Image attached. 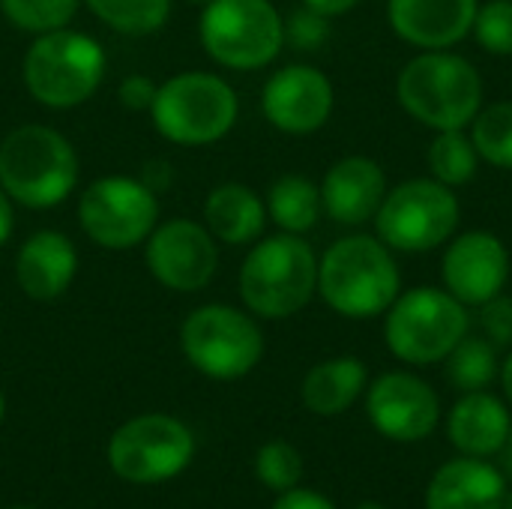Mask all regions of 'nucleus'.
<instances>
[{
	"label": "nucleus",
	"mask_w": 512,
	"mask_h": 509,
	"mask_svg": "<svg viewBox=\"0 0 512 509\" xmlns=\"http://www.w3.org/2000/svg\"><path fill=\"white\" fill-rule=\"evenodd\" d=\"M318 294L336 315L351 321L384 315L402 294L396 252L375 234L339 237L318 258Z\"/></svg>",
	"instance_id": "f257e3e1"
},
{
	"label": "nucleus",
	"mask_w": 512,
	"mask_h": 509,
	"mask_svg": "<svg viewBox=\"0 0 512 509\" xmlns=\"http://www.w3.org/2000/svg\"><path fill=\"white\" fill-rule=\"evenodd\" d=\"M396 99L432 132L468 129L486 105L480 69L456 51H420L396 75Z\"/></svg>",
	"instance_id": "f03ea898"
},
{
	"label": "nucleus",
	"mask_w": 512,
	"mask_h": 509,
	"mask_svg": "<svg viewBox=\"0 0 512 509\" xmlns=\"http://www.w3.org/2000/svg\"><path fill=\"white\" fill-rule=\"evenodd\" d=\"M318 294V255L300 234L255 240L240 267V300L264 321H285L303 312Z\"/></svg>",
	"instance_id": "7ed1b4c3"
},
{
	"label": "nucleus",
	"mask_w": 512,
	"mask_h": 509,
	"mask_svg": "<svg viewBox=\"0 0 512 509\" xmlns=\"http://www.w3.org/2000/svg\"><path fill=\"white\" fill-rule=\"evenodd\" d=\"M0 186L27 210L60 207L78 186L72 141L45 123H24L0 141Z\"/></svg>",
	"instance_id": "20e7f679"
},
{
	"label": "nucleus",
	"mask_w": 512,
	"mask_h": 509,
	"mask_svg": "<svg viewBox=\"0 0 512 509\" xmlns=\"http://www.w3.org/2000/svg\"><path fill=\"white\" fill-rule=\"evenodd\" d=\"M105 69V48L93 36L69 27L33 36L21 60L27 93L51 111H69L93 99L105 81Z\"/></svg>",
	"instance_id": "39448f33"
},
{
	"label": "nucleus",
	"mask_w": 512,
	"mask_h": 509,
	"mask_svg": "<svg viewBox=\"0 0 512 509\" xmlns=\"http://www.w3.org/2000/svg\"><path fill=\"white\" fill-rule=\"evenodd\" d=\"M150 117L165 141L180 147H207L237 126L240 99L222 75L192 69L159 84Z\"/></svg>",
	"instance_id": "423d86ee"
},
{
	"label": "nucleus",
	"mask_w": 512,
	"mask_h": 509,
	"mask_svg": "<svg viewBox=\"0 0 512 509\" xmlns=\"http://www.w3.org/2000/svg\"><path fill=\"white\" fill-rule=\"evenodd\" d=\"M468 330V306L435 285L402 291L384 312V342L390 354L408 366L444 363Z\"/></svg>",
	"instance_id": "0eeeda50"
},
{
	"label": "nucleus",
	"mask_w": 512,
	"mask_h": 509,
	"mask_svg": "<svg viewBox=\"0 0 512 509\" xmlns=\"http://www.w3.org/2000/svg\"><path fill=\"white\" fill-rule=\"evenodd\" d=\"M462 222V204L456 189L435 177H411L387 189L381 210L375 213V237H381L396 255H426L453 240Z\"/></svg>",
	"instance_id": "6e6552de"
},
{
	"label": "nucleus",
	"mask_w": 512,
	"mask_h": 509,
	"mask_svg": "<svg viewBox=\"0 0 512 509\" xmlns=\"http://www.w3.org/2000/svg\"><path fill=\"white\" fill-rule=\"evenodd\" d=\"M207 57L234 72L270 66L285 48V18L273 0H210L198 21Z\"/></svg>",
	"instance_id": "1a4fd4ad"
},
{
	"label": "nucleus",
	"mask_w": 512,
	"mask_h": 509,
	"mask_svg": "<svg viewBox=\"0 0 512 509\" xmlns=\"http://www.w3.org/2000/svg\"><path fill=\"white\" fill-rule=\"evenodd\" d=\"M183 357L213 381H237L264 357V333L255 315L228 303H207L180 327Z\"/></svg>",
	"instance_id": "9d476101"
},
{
	"label": "nucleus",
	"mask_w": 512,
	"mask_h": 509,
	"mask_svg": "<svg viewBox=\"0 0 512 509\" xmlns=\"http://www.w3.org/2000/svg\"><path fill=\"white\" fill-rule=\"evenodd\" d=\"M78 225L99 249L129 252L159 225V198L138 177L108 174L81 192Z\"/></svg>",
	"instance_id": "9b49d317"
},
{
	"label": "nucleus",
	"mask_w": 512,
	"mask_h": 509,
	"mask_svg": "<svg viewBox=\"0 0 512 509\" xmlns=\"http://www.w3.org/2000/svg\"><path fill=\"white\" fill-rule=\"evenodd\" d=\"M195 456L192 432L168 414H141L123 423L108 441L111 471L138 486L165 483L186 471Z\"/></svg>",
	"instance_id": "f8f14e48"
},
{
	"label": "nucleus",
	"mask_w": 512,
	"mask_h": 509,
	"mask_svg": "<svg viewBox=\"0 0 512 509\" xmlns=\"http://www.w3.org/2000/svg\"><path fill=\"white\" fill-rule=\"evenodd\" d=\"M144 261L150 276L177 294L204 291L219 270V243L204 222L168 219L144 240Z\"/></svg>",
	"instance_id": "ddd939ff"
},
{
	"label": "nucleus",
	"mask_w": 512,
	"mask_h": 509,
	"mask_svg": "<svg viewBox=\"0 0 512 509\" xmlns=\"http://www.w3.org/2000/svg\"><path fill=\"white\" fill-rule=\"evenodd\" d=\"M336 108L333 81L309 63H291L276 69L261 90V111L276 132L315 135L327 126Z\"/></svg>",
	"instance_id": "4468645a"
},
{
	"label": "nucleus",
	"mask_w": 512,
	"mask_h": 509,
	"mask_svg": "<svg viewBox=\"0 0 512 509\" xmlns=\"http://www.w3.org/2000/svg\"><path fill=\"white\" fill-rule=\"evenodd\" d=\"M510 276V249L492 231L474 228L465 234H453V240L444 246L441 282L468 309H477L486 300L504 294Z\"/></svg>",
	"instance_id": "2eb2a0df"
},
{
	"label": "nucleus",
	"mask_w": 512,
	"mask_h": 509,
	"mask_svg": "<svg viewBox=\"0 0 512 509\" xmlns=\"http://www.w3.org/2000/svg\"><path fill=\"white\" fill-rule=\"evenodd\" d=\"M366 414L384 438L414 444L438 429L441 399L420 375L384 372L366 387Z\"/></svg>",
	"instance_id": "dca6fc26"
},
{
	"label": "nucleus",
	"mask_w": 512,
	"mask_h": 509,
	"mask_svg": "<svg viewBox=\"0 0 512 509\" xmlns=\"http://www.w3.org/2000/svg\"><path fill=\"white\" fill-rule=\"evenodd\" d=\"M477 6L480 0H387V24L420 51H450L471 36Z\"/></svg>",
	"instance_id": "f3484780"
},
{
	"label": "nucleus",
	"mask_w": 512,
	"mask_h": 509,
	"mask_svg": "<svg viewBox=\"0 0 512 509\" xmlns=\"http://www.w3.org/2000/svg\"><path fill=\"white\" fill-rule=\"evenodd\" d=\"M387 171L372 156H342L336 159L321 180L324 213L345 228H363L381 210L387 195Z\"/></svg>",
	"instance_id": "a211bd4d"
},
{
	"label": "nucleus",
	"mask_w": 512,
	"mask_h": 509,
	"mask_svg": "<svg viewBox=\"0 0 512 509\" xmlns=\"http://www.w3.org/2000/svg\"><path fill=\"white\" fill-rule=\"evenodd\" d=\"M78 273L75 243L54 228L30 234L15 252V282L24 297L36 303H51L69 291Z\"/></svg>",
	"instance_id": "6ab92c4d"
},
{
	"label": "nucleus",
	"mask_w": 512,
	"mask_h": 509,
	"mask_svg": "<svg viewBox=\"0 0 512 509\" xmlns=\"http://www.w3.org/2000/svg\"><path fill=\"white\" fill-rule=\"evenodd\" d=\"M507 477L486 459H453L441 465L426 489V509H501Z\"/></svg>",
	"instance_id": "aec40b11"
},
{
	"label": "nucleus",
	"mask_w": 512,
	"mask_h": 509,
	"mask_svg": "<svg viewBox=\"0 0 512 509\" xmlns=\"http://www.w3.org/2000/svg\"><path fill=\"white\" fill-rule=\"evenodd\" d=\"M510 408L489 390L462 393L447 417V435L462 456L489 459L498 456L510 435Z\"/></svg>",
	"instance_id": "412c9836"
},
{
	"label": "nucleus",
	"mask_w": 512,
	"mask_h": 509,
	"mask_svg": "<svg viewBox=\"0 0 512 509\" xmlns=\"http://www.w3.org/2000/svg\"><path fill=\"white\" fill-rule=\"evenodd\" d=\"M204 225L225 246H252L267 225L264 198L246 183H222L204 201Z\"/></svg>",
	"instance_id": "4be33fe9"
},
{
	"label": "nucleus",
	"mask_w": 512,
	"mask_h": 509,
	"mask_svg": "<svg viewBox=\"0 0 512 509\" xmlns=\"http://www.w3.org/2000/svg\"><path fill=\"white\" fill-rule=\"evenodd\" d=\"M369 387L366 363L357 357H333L312 366L303 378L300 396L303 405L318 417H339L345 414Z\"/></svg>",
	"instance_id": "5701e85b"
},
{
	"label": "nucleus",
	"mask_w": 512,
	"mask_h": 509,
	"mask_svg": "<svg viewBox=\"0 0 512 509\" xmlns=\"http://www.w3.org/2000/svg\"><path fill=\"white\" fill-rule=\"evenodd\" d=\"M264 207H267V219L279 231L303 237L318 225V219L324 213L321 186L303 174H282L270 183Z\"/></svg>",
	"instance_id": "b1692460"
},
{
	"label": "nucleus",
	"mask_w": 512,
	"mask_h": 509,
	"mask_svg": "<svg viewBox=\"0 0 512 509\" xmlns=\"http://www.w3.org/2000/svg\"><path fill=\"white\" fill-rule=\"evenodd\" d=\"M426 162L438 183H444L450 189H462L477 180L483 159H480L468 129H444V132H435Z\"/></svg>",
	"instance_id": "393cba45"
},
{
	"label": "nucleus",
	"mask_w": 512,
	"mask_h": 509,
	"mask_svg": "<svg viewBox=\"0 0 512 509\" xmlns=\"http://www.w3.org/2000/svg\"><path fill=\"white\" fill-rule=\"evenodd\" d=\"M447 375L453 381L456 390L462 393H477V390H489L492 381L501 375V363H498V348L483 339V336H465L447 357Z\"/></svg>",
	"instance_id": "a878e982"
},
{
	"label": "nucleus",
	"mask_w": 512,
	"mask_h": 509,
	"mask_svg": "<svg viewBox=\"0 0 512 509\" xmlns=\"http://www.w3.org/2000/svg\"><path fill=\"white\" fill-rule=\"evenodd\" d=\"M468 132L483 162L501 171H512V99L483 105Z\"/></svg>",
	"instance_id": "bb28decb"
},
{
	"label": "nucleus",
	"mask_w": 512,
	"mask_h": 509,
	"mask_svg": "<svg viewBox=\"0 0 512 509\" xmlns=\"http://www.w3.org/2000/svg\"><path fill=\"white\" fill-rule=\"evenodd\" d=\"M111 30L123 36H147L162 30L171 15V0H81Z\"/></svg>",
	"instance_id": "cd10ccee"
},
{
	"label": "nucleus",
	"mask_w": 512,
	"mask_h": 509,
	"mask_svg": "<svg viewBox=\"0 0 512 509\" xmlns=\"http://www.w3.org/2000/svg\"><path fill=\"white\" fill-rule=\"evenodd\" d=\"M81 0H0L6 21L30 36L69 27Z\"/></svg>",
	"instance_id": "c85d7f7f"
},
{
	"label": "nucleus",
	"mask_w": 512,
	"mask_h": 509,
	"mask_svg": "<svg viewBox=\"0 0 512 509\" xmlns=\"http://www.w3.org/2000/svg\"><path fill=\"white\" fill-rule=\"evenodd\" d=\"M255 474L258 480L273 492H288L303 477V456L288 441H270L255 456Z\"/></svg>",
	"instance_id": "c756f323"
},
{
	"label": "nucleus",
	"mask_w": 512,
	"mask_h": 509,
	"mask_svg": "<svg viewBox=\"0 0 512 509\" xmlns=\"http://www.w3.org/2000/svg\"><path fill=\"white\" fill-rule=\"evenodd\" d=\"M471 36L492 57H512V0H489L477 6Z\"/></svg>",
	"instance_id": "7c9ffc66"
},
{
	"label": "nucleus",
	"mask_w": 512,
	"mask_h": 509,
	"mask_svg": "<svg viewBox=\"0 0 512 509\" xmlns=\"http://www.w3.org/2000/svg\"><path fill=\"white\" fill-rule=\"evenodd\" d=\"M330 39V18L300 6L285 18V45L297 48V51H318L321 45H327Z\"/></svg>",
	"instance_id": "2f4dec72"
},
{
	"label": "nucleus",
	"mask_w": 512,
	"mask_h": 509,
	"mask_svg": "<svg viewBox=\"0 0 512 509\" xmlns=\"http://www.w3.org/2000/svg\"><path fill=\"white\" fill-rule=\"evenodd\" d=\"M480 315V336L489 339L498 351L512 348V297L510 294H498L492 300H486L483 306H477Z\"/></svg>",
	"instance_id": "473e14b6"
},
{
	"label": "nucleus",
	"mask_w": 512,
	"mask_h": 509,
	"mask_svg": "<svg viewBox=\"0 0 512 509\" xmlns=\"http://www.w3.org/2000/svg\"><path fill=\"white\" fill-rule=\"evenodd\" d=\"M156 90L159 84L147 75H126L117 87V96H120V105L129 108V111H150L153 99H156Z\"/></svg>",
	"instance_id": "72a5a7b5"
},
{
	"label": "nucleus",
	"mask_w": 512,
	"mask_h": 509,
	"mask_svg": "<svg viewBox=\"0 0 512 509\" xmlns=\"http://www.w3.org/2000/svg\"><path fill=\"white\" fill-rule=\"evenodd\" d=\"M273 509H336L324 495L312 492V489H288L279 495V501L273 504Z\"/></svg>",
	"instance_id": "f704fd0d"
},
{
	"label": "nucleus",
	"mask_w": 512,
	"mask_h": 509,
	"mask_svg": "<svg viewBox=\"0 0 512 509\" xmlns=\"http://www.w3.org/2000/svg\"><path fill=\"white\" fill-rule=\"evenodd\" d=\"M144 186H150L156 195L165 189V186H171V165L168 162H162V159H153V162H147L144 168H141V177H138Z\"/></svg>",
	"instance_id": "c9c22d12"
},
{
	"label": "nucleus",
	"mask_w": 512,
	"mask_h": 509,
	"mask_svg": "<svg viewBox=\"0 0 512 509\" xmlns=\"http://www.w3.org/2000/svg\"><path fill=\"white\" fill-rule=\"evenodd\" d=\"M300 3L309 6V9H315V12H321V15H327V18L348 15L351 9L360 6V0H300Z\"/></svg>",
	"instance_id": "e433bc0d"
},
{
	"label": "nucleus",
	"mask_w": 512,
	"mask_h": 509,
	"mask_svg": "<svg viewBox=\"0 0 512 509\" xmlns=\"http://www.w3.org/2000/svg\"><path fill=\"white\" fill-rule=\"evenodd\" d=\"M15 201L3 192V186H0V249L9 243V237H12V231H15V207H12Z\"/></svg>",
	"instance_id": "4c0bfd02"
},
{
	"label": "nucleus",
	"mask_w": 512,
	"mask_h": 509,
	"mask_svg": "<svg viewBox=\"0 0 512 509\" xmlns=\"http://www.w3.org/2000/svg\"><path fill=\"white\" fill-rule=\"evenodd\" d=\"M498 456H501V474L507 477V483H512V426L507 441H504V447L498 450Z\"/></svg>",
	"instance_id": "58836bf2"
},
{
	"label": "nucleus",
	"mask_w": 512,
	"mask_h": 509,
	"mask_svg": "<svg viewBox=\"0 0 512 509\" xmlns=\"http://www.w3.org/2000/svg\"><path fill=\"white\" fill-rule=\"evenodd\" d=\"M501 387H504V396H507V402H510L512 408V351L507 354V360L501 363Z\"/></svg>",
	"instance_id": "ea45409f"
},
{
	"label": "nucleus",
	"mask_w": 512,
	"mask_h": 509,
	"mask_svg": "<svg viewBox=\"0 0 512 509\" xmlns=\"http://www.w3.org/2000/svg\"><path fill=\"white\" fill-rule=\"evenodd\" d=\"M3 417H6V396H3V390H0V423H3Z\"/></svg>",
	"instance_id": "a19ab883"
},
{
	"label": "nucleus",
	"mask_w": 512,
	"mask_h": 509,
	"mask_svg": "<svg viewBox=\"0 0 512 509\" xmlns=\"http://www.w3.org/2000/svg\"><path fill=\"white\" fill-rule=\"evenodd\" d=\"M501 509H512V492L507 489V495H504V501H501Z\"/></svg>",
	"instance_id": "79ce46f5"
},
{
	"label": "nucleus",
	"mask_w": 512,
	"mask_h": 509,
	"mask_svg": "<svg viewBox=\"0 0 512 509\" xmlns=\"http://www.w3.org/2000/svg\"><path fill=\"white\" fill-rule=\"evenodd\" d=\"M186 3H189V6H201V9H204V6H207L210 0H186Z\"/></svg>",
	"instance_id": "37998d69"
},
{
	"label": "nucleus",
	"mask_w": 512,
	"mask_h": 509,
	"mask_svg": "<svg viewBox=\"0 0 512 509\" xmlns=\"http://www.w3.org/2000/svg\"><path fill=\"white\" fill-rule=\"evenodd\" d=\"M357 509H387V507H381V504H360Z\"/></svg>",
	"instance_id": "c03bdc74"
},
{
	"label": "nucleus",
	"mask_w": 512,
	"mask_h": 509,
	"mask_svg": "<svg viewBox=\"0 0 512 509\" xmlns=\"http://www.w3.org/2000/svg\"><path fill=\"white\" fill-rule=\"evenodd\" d=\"M12 509H36V507H12Z\"/></svg>",
	"instance_id": "a18cd8bd"
}]
</instances>
